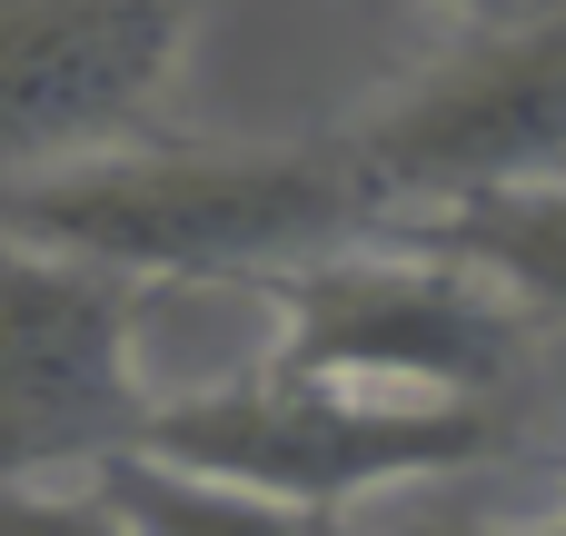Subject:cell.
<instances>
[{
  "instance_id": "obj_1",
  "label": "cell",
  "mask_w": 566,
  "mask_h": 536,
  "mask_svg": "<svg viewBox=\"0 0 566 536\" xmlns=\"http://www.w3.org/2000/svg\"><path fill=\"white\" fill-rule=\"evenodd\" d=\"M0 229L99 259L139 288H259L338 239L378 229L348 139H119L30 179H0Z\"/></svg>"
},
{
  "instance_id": "obj_2",
  "label": "cell",
  "mask_w": 566,
  "mask_h": 536,
  "mask_svg": "<svg viewBox=\"0 0 566 536\" xmlns=\"http://www.w3.org/2000/svg\"><path fill=\"white\" fill-rule=\"evenodd\" d=\"M348 159L388 219L557 189L566 179V0L468 10L428 60H408L348 129Z\"/></svg>"
},
{
  "instance_id": "obj_3",
  "label": "cell",
  "mask_w": 566,
  "mask_h": 536,
  "mask_svg": "<svg viewBox=\"0 0 566 536\" xmlns=\"http://www.w3.org/2000/svg\"><path fill=\"white\" fill-rule=\"evenodd\" d=\"M169 458L229 467L249 487H279L298 507H358L388 487H428L458 477L478 458L507 448V408L497 398H428V388H368V378H308L279 358H249L239 378L179 388L149 408V438Z\"/></svg>"
},
{
  "instance_id": "obj_4",
  "label": "cell",
  "mask_w": 566,
  "mask_h": 536,
  "mask_svg": "<svg viewBox=\"0 0 566 536\" xmlns=\"http://www.w3.org/2000/svg\"><path fill=\"white\" fill-rule=\"evenodd\" d=\"M279 368L308 378H368V388H428V398H497L527 338V308L478 278L468 259H438L398 229L338 239L298 269L259 278Z\"/></svg>"
},
{
  "instance_id": "obj_5",
  "label": "cell",
  "mask_w": 566,
  "mask_h": 536,
  "mask_svg": "<svg viewBox=\"0 0 566 536\" xmlns=\"http://www.w3.org/2000/svg\"><path fill=\"white\" fill-rule=\"evenodd\" d=\"M139 278L40 249L0 229V487L20 477H90L99 458L149 438V328Z\"/></svg>"
},
{
  "instance_id": "obj_6",
  "label": "cell",
  "mask_w": 566,
  "mask_h": 536,
  "mask_svg": "<svg viewBox=\"0 0 566 536\" xmlns=\"http://www.w3.org/2000/svg\"><path fill=\"white\" fill-rule=\"evenodd\" d=\"M199 10L209 0H0V179L139 139Z\"/></svg>"
},
{
  "instance_id": "obj_7",
  "label": "cell",
  "mask_w": 566,
  "mask_h": 536,
  "mask_svg": "<svg viewBox=\"0 0 566 536\" xmlns=\"http://www.w3.org/2000/svg\"><path fill=\"white\" fill-rule=\"evenodd\" d=\"M99 487L139 536H328V507H298L279 487H249L229 467L169 458V448H119L99 458Z\"/></svg>"
},
{
  "instance_id": "obj_8",
  "label": "cell",
  "mask_w": 566,
  "mask_h": 536,
  "mask_svg": "<svg viewBox=\"0 0 566 536\" xmlns=\"http://www.w3.org/2000/svg\"><path fill=\"white\" fill-rule=\"evenodd\" d=\"M398 239L468 259L478 278H497L527 318H566V179L557 189H507V199H458V209H418L388 219Z\"/></svg>"
},
{
  "instance_id": "obj_9",
  "label": "cell",
  "mask_w": 566,
  "mask_h": 536,
  "mask_svg": "<svg viewBox=\"0 0 566 536\" xmlns=\"http://www.w3.org/2000/svg\"><path fill=\"white\" fill-rule=\"evenodd\" d=\"M428 536H566V517L557 527H428Z\"/></svg>"
},
{
  "instance_id": "obj_10",
  "label": "cell",
  "mask_w": 566,
  "mask_h": 536,
  "mask_svg": "<svg viewBox=\"0 0 566 536\" xmlns=\"http://www.w3.org/2000/svg\"><path fill=\"white\" fill-rule=\"evenodd\" d=\"M428 10H458V20H468V10H497V0H428Z\"/></svg>"
}]
</instances>
